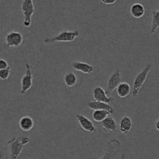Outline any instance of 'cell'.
Listing matches in <instances>:
<instances>
[{
    "label": "cell",
    "mask_w": 159,
    "mask_h": 159,
    "mask_svg": "<svg viewBox=\"0 0 159 159\" xmlns=\"http://www.w3.org/2000/svg\"><path fill=\"white\" fill-rule=\"evenodd\" d=\"M110 115V113L106 110H94L92 116H93V119L94 121L97 123H102Z\"/></svg>",
    "instance_id": "d6986e66"
},
{
    "label": "cell",
    "mask_w": 159,
    "mask_h": 159,
    "mask_svg": "<svg viewBox=\"0 0 159 159\" xmlns=\"http://www.w3.org/2000/svg\"><path fill=\"white\" fill-rule=\"evenodd\" d=\"M87 106L89 109L93 110H106L109 112L110 114L113 115L114 113V109L110 104L105 103L102 102H97V101H92L87 103Z\"/></svg>",
    "instance_id": "8fae6325"
},
{
    "label": "cell",
    "mask_w": 159,
    "mask_h": 159,
    "mask_svg": "<svg viewBox=\"0 0 159 159\" xmlns=\"http://www.w3.org/2000/svg\"><path fill=\"white\" fill-rule=\"evenodd\" d=\"M125 155H121V158H120V159H125Z\"/></svg>",
    "instance_id": "d4e9b609"
},
{
    "label": "cell",
    "mask_w": 159,
    "mask_h": 159,
    "mask_svg": "<svg viewBox=\"0 0 159 159\" xmlns=\"http://www.w3.org/2000/svg\"><path fill=\"white\" fill-rule=\"evenodd\" d=\"M121 149V142L118 139H112L107 143L106 152L101 159H115Z\"/></svg>",
    "instance_id": "5b68a950"
},
{
    "label": "cell",
    "mask_w": 159,
    "mask_h": 159,
    "mask_svg": "<svg viewBox=\"0 0 159 159\" xmlns=\"http://www.w3.org/2000/svg\"><path fill=\"white\" fill-rule=\"evenodd\" d=\"M5 41L8 48H19L23 41V37L19 31H11L5 37Z\"/></svg>",
    "instance_id": "52a82bcc"
},
{
    "label": "cell",
    "mask_w": 159,
    "mask_h": 159,
    "mask_svg": "<svg viewBox=\"0 0 159 159\" xmlns=\"http://www.w3.org/2000/svg\"><path fill=\"white\" fill-rule=\"evenodd\" d=\"M72 68L78 71L84 73V74L90 75L93 72L94 68L91 65L85 62L82 61H75L72 64Z\"/></svg>",
    "instance_id": "5bb4252c"
},
{
    "label": "cell",
    "mask_w": 159,
    "mask_h": 159,
    "mask_svg": "<svg viewBox=\"0 0 159 159\" xmlns=\"http://www.w3.org/2000/svg\"><path fill=\"white\" fill-rule=\"evenodd\" d=\"M76 120L79 122L80 127L83 129L85 131L88 132L89 134H95L96 132V129L93 123L86 117L85 116L82 114H77L75 116Z\"/></svg>",
    "instance_id": "30bf717a"
},
{
    "label": "cell",
    "mask_w": 159,
    "mask_h": 159,
    "mask_svg": "<svg viewBox=\"0 0 159 159\" xmlns=\"http://www.w3.org/2000/svg\"><path fill=\"white\" fill-rule=\"evenodd\" d=\"M93 96L94 100L97 101V102H102L110 104L114 101V98L109 97L105 90L100 86H96L93 89Z\"/></svg>",
    "instance_id": "9c48e42d"
},
{
    "label": "cell",
    "mask_w": 159,
    "mask_h": 159,
    "mask_svg": "<svg viewBox=\"0 0 159 159\" xmlns=\"http://www.w3.org/2000/svg\"><path fill=\"white\" fill-rule=\"evenodd\" d=\"M25 66H26V72L24 75L21 78V81H20V85H21L20 94L21 95H24L25 93H27L33 85V75L30 66L26 61L25 63Z\"/></svg>",
    "instance_id": "8992f818"
},
{
    "label": "cell",
    "mask_w": 159,
    "mask_h": 159,
    "mask_svg": "<svg viewBox=\"0 0 159 159\" xmlns=\"http://www.w3.org/2000/svg\"><path fill=\"white\" fill-rule=\"evenodd\" d=\"M130 13L134 19H140L145 14V8L141 3H134L130 6Z\"/></svg>",
    "instance_id": "9a60e30c"
},
{
    "label": "cell",
    "mask_w": 159,
    "mask_h": 159,
    "mask_svg": "<svg viewBox=\"0 0 159 159\" xmlns=\"http://www.w3.org/2000/svg\"><path fill=\"white\" fill-rule=\"evenodd\" d=\"M121 75L120 71V70H116L113 75L110 77L108 82H107V89H106V93L107 94L110 95L115 89H116L118 85L121 83Z\"/></svg>",
    "instance_id": "ba28073f"
},
{
    "label": "cell",
    "mask_w": 159,
    "mask_h": 159,
    "mask_svg": "<svg viewBox=\"0 0 159 159\" xmlns=\"http://www.w3.org/2000/svg\"><path fill=\"white\" fill-rule=\"evenodd\" d=\"M19 126L23 131L28 132L34 128V121L30 116H24L20 118V121H19Z\"/></svg>",
    "instance_id": "2e32d148"
},
{
    "label": "cell",
    "mask_w": 159,
    "mask_h": 159,
    "mask_svg": "<svg viewBox=\"0 0 159 159\" xmlns=\"http://www.w3.org/2000/svg\"><path fill=\"white\" fill-rule=\"evenodd\" d=\"M8 68H9L8 62L3 58L0 59V70H4Z\"/></svg>",
    "instance_id": "7402d4cb"
},
{
    "label": "cell",
    "mask_w": 159,
    "mask_h": 159,
    "mask_svg": "<svg viewBox=\"0 0 159 159\" xmlns=\"http://www.w3.org/2000/svg\"><path fill=\"white\" fill-rule=\"evenodd\" d=\"M21 10L23 15V25L24 27L28 28L32 23V16L34 13V5L32 0H24L21 3Z\"/></svg>",
    "instance_id": "277c9868"
},
{
    "label": "cell",
    "mask_w": 159,
    "mask_h": 159,
    "mask_svg": "<svg viewBox=\"0 0 159 159\" xmlns=\"http://www.w3.org/2000/svg\"><path fill=\"white\" fill-rule=\"evenodd\" d=\"M131 92V87L127 82H122L116 89V93L117 96L121 99L127 97Z\"/></svg>",
    "instance_id": "e0dca14e"
},
{
    "label": "cell",
    "mask_w": 159,
    "mask_h": 159,
    "mask_svg": "<svg viewBox=\"0 0 159 159\" xmlns=\"http://www.w3.org/2000/svg\"><path fill=\"white\" fill-rule=\"evenodd\" d=\"M132 127H133V123L131 119L127 116H123L119 124L120 132L124 134H128Z\"/></svg>",
    "instance_id": "7c38bea8"
},
{
    "label": "cell",
    "mask_w": 159,
    "mask_h": 159,
    "mask_svg": "<svg viewBox=\"0 0 159 159\" xmlns=\"http://www.w3.org/2000/svg\"><path fill=\"white\" fill-rule=\"evenodd\" d=\"M101 2H102L103 4L112 5V4H114V3H116V0H102Z\"/></svg>",
    "instance_id": "603a6c76"
},
{
    "label": "cell",
    "mask_w": 159,
    "mask_h": 159,
    "mask_svg": "<svg viewBox=\"0 0 159 159\" xmlns=\"http://www.w3.org/2000/svg\"><path fill=\"white\" fill-rule=\"evenodd\" d=\"M102 128L103 131L108 133H113L117 130V124L116 120L112 116H109L105 120L102 122Z\"/></svg>",
    "instance_id": "4fadbf2b"
},
{
    "label": "cell",
    "mask_w": 159,
    "mask_h": 159,
    "mask_svg": "<svg viewBox=\"0 0 159 159\" xmlns=\"http://www.w3.org/2000/svg\"><path fill=\"white\" fill-rule=\"evenodd\" d=\"M155 128H156V130L159 132V118L157 120L156 123H155Z\"/></svg>",
    "instance_id": "cb8c5ba5"
},
{
    "label": "cell",
    "mask_w": 159,
    "mask_h": 159,
    "mask_svg": "<svg viewBox=\"0 0 159 159\" xmlns=\"http://www.w3.org/2000/svg\"><path fill=\"white\" fill-rule=\"evenodd\" d=\"M64 82H65V85L67 87H73L77 84L78 79L77 76L75 73L71 72V71H68L65 74L63 77Z\"/></svg>",
    "instance_id": "ac0fdd59"
},
{
    "label": "cell",
    "mask_w": 159,
    "mask_h": 159,
    "mask_svg": "<svg viewBox=\"0 0 159 159\" xmlns=\"http://www.w3.org/2000/svg\"><path fill=\"white\" fill-rule=\"evenodd\" d=\"M159 28V10L153 11L152 14V23H151V34H154Z\"/></svg>",
    "instance_id": "ffe728a7"
},
{
    "label": "cell",
    "mask_w": 159,
    "mask_h": 159,
    "mask_svg": "<svg viewBox=\"0 0 159 159\" xmlns=\"http://www.w3.org/2000/svg\"><path fill=\"white\" fill-rule=\"evenodd\" d=\"M79 37V32L78 30H65L61 32L58 35L54 37H48L44 40V43L51 44L55 42H71Z\"/></svg>",
    "instance_id": "3957f363"
},
{
    "label": "cell",
    "mask_w": 159,
    "mask_h": 159,
    "mask_svg": "<svg viewBox=\"0 0 159 159\" xmlns=\"http://www.w3.org/2000/svg\"><path fill=\"white\" fill-rule=\"evenodd\" d=\"M30 143V139L26 137H20V138H12L8 141L7 144L10 150V158L18 159L20 153L23 151L24 146Z\"/></svg>",
    "instance_id": "6da1fadb"
},
{
    "label": "cell",
    "mask_w": 159,
    "mask_h": 159,
    "mask_svg": "<svg viewBox=\"0 0 159 159\" xmlns=\"http://www.w3.org/2000/svg\"><path fill=\"white\" fill-rule=\"evenodd\" d=\"M152 66H153L152 64H148L145 68L141 72L138 73L136 77H135L133 82V88H132V96H133V97H136L139 94L140 91L143 88L146 80H147L148 75Z\"/></svg>",
    "instance_id": "7a4b0ae2"
},
{
    "label": "cell",
    "mask_w": 159,
    "mask_h": 159,
    "mask_svg": "<svg viewBox=\"0 0 159 159\" xmlns=\"http://www.w3.org/2000/svg\"><path fill=\"white\" fill-rule=\"evenodd\" d=\"M11 73V68H6L4 70H0V79L2 80H6V79H9V75H10Z\"/></svg>",
    "instance_id": "44dd1931"
}]
</instances>
